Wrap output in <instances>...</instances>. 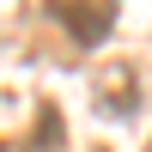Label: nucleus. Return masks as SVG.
I'll use <instances>...</instances> for the list:
<instances>
[{"mask_svg": "<svg viewBox=\"0 0 152 152\" xmlns=\"http://www.w3.org/2000/svg\"><path fill=\"white\" fill-rule=\"evenodd\" d=\"M49 12L67 24V37H73V43H85V49H91L97 37L110 31V12H116V0H55Z\"/></svg>", "mask_w": 152, "mask_h": 152, "instance_id": "1", "label": "nucleus"}, {"mask_svg": "<svg viewBox=\"0 0 152 152\" xmlns=\"http://www.w3.org/2000/svg\"><path fill=\"white\" fill-rule=\"evenodd\" d=\"M91 97L104 116H128L134 104H140V79H134V67H104L91 79Z\"/></svg>", "mask_w": 152, "mask_h": 152, "instance_id": "2", "label": "nucleus"}, {"mask_svg": "<svg viewBox=\"0 0 152 152\" xmlns=\"http://www.w3.org/2000/svg\"><path fill=\"white\" fill-rule=\"evenodd\" d=\"M146 152H152V140H146Z\"/></svg>", "mask_w": 152, "mask_h": 152, "instance_id": "3", "label": "nucleus"}]
</instances>
